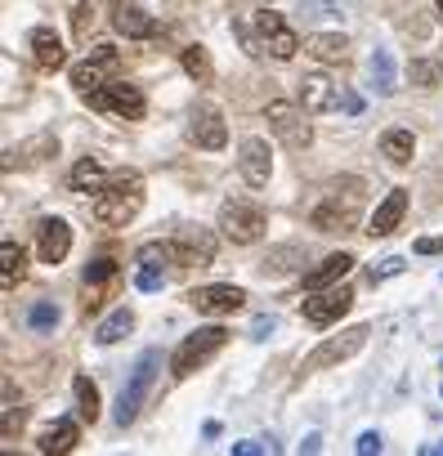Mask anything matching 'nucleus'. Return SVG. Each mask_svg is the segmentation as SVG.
<instances>
[{"label":"nucleus","mask_w":443,"mask_h":456,"mask_svg":"<svg viewBox=\"0 0 443 456\" xmlns=\"http://www.w3.org/2000/svg\"><path fill=\"white\" fill-rule=\"evenodd\" d=\"M238 166H242V179H247L251 188H265L269 175H274L269 143H265V139H242V148H238Z\"/></svg>","instance_id":"obj_16"},{"label":"nucleus","mask_w":443,"mask_h":456,"mask_svg":"<svg viewBox=\"0 0 443 456\" xmlns=\"http://www.w3.org/2000/svg\"><path fill=\"white\" fill-rule=\"evenodd\" d=\"M72 394H77V416L94 425L99 420V389H94V380L90 376H77L72 380Z\"/></svg>","instance_id":"obj_31"},{"label":"nucleus","mask_w":443,"mask_h":456,"mask_svg":"<svg viewBox=\"0 0 443 456\" xmlns=\"http://www.w3.org/2000/svg\"><path fill=\"white\" fill-rule=\"evenodd\" d=\"M265 5H269V0H265Z\"/></svg>","instance_id":"obj_46"},{"label":"nucleus","mask_w":443,"mask_h":456,"mask_svg":"<svg viewBox=\"0 0 443 456\" xmlns=\"http://www.w3.org/2000/svg\"><path fill=\"white\" fill-rule=\"evenodd\" d=\"M318 447H323V438H318V434H309V438L300 443V452H318Z\"/></svg>","instance_id":"obj_43"},{"label":"nucleus","mask_w":443,"mask_h":456,"mask_svg":"<svg viewBox=\"0 0 443 456\" xmlns=\"http://www.w3.org/2000/svg\"><path fill=\"white\" fill-rule=\"evenodd\" d=\"M184 72H188L197 86H206V81H210V59H206V50H201V45H188V50H184Z\"/></svg>","instance_id":"obj_33"},{"label":"nucleus","mask_w":443,"mask_h":456,"mask_svg":"<svg viewBox=\"0 0 443 456\" xmlns=\"http://www.w3.org/2000/svg\"><path fill=\"white\" fill-rule=\"evenodd\" d=\"M175 256H170V242H148V247H139V256H135V287L139 291H161V282H166V265H170Z\"/></svg>","instance_id":"obj_14"},{"label":"nucleus","mask_w":443,"mask_h":456,"mask_svg":"<svg viewBox=\"0 0 443 456\" xmlns=\"http://www.w3.org/2000/svg\"><path fill=\"white\" fill-rule=\"evenodd\" d=\"M349 305H354V291L336 282V287L309 291V300H305V318H309L314 327H332V322H340V318L349 314Z\"/></svg>","instance_id":"obj_9"},{"label":"nucleus","mask_w":443,"mask_h":456,"mask_svg":"<svg viewBox=\"0 0 443 456\" xmlns=\"http://www.w3.org/2000/svg\"><path fill=\"white\" fill-rule=\"evenodd\" d=\"M354 269V256H345V251H336V256H327L318 269H309L305 273V291H323V287H336V282H345V273Z\"/></svg>","instance_id":"obj_21"},{"label":"nucleus","mask_w":443,"mask_h":456,"mask_svg":"<svg viewBox=\"0 0 443 456\" xmlns=\"http://www.w3.org/2000/svg\"><path fill=\"white\" fill-rule=\"evenodd\" d=\"M425 452H430V456H443V443H434V447H425Z\"/></svg>","instance_id":"obj_44"},{"label":"nucleus","mask_w":443,"mask_h":456,"mask_svg":"<svg viewBox=\"0 0 443 456\" xmlns=\"http://www.w3.org/2000/svg\"><path fill=\"white\" fill-rule=\"evenodd\" d=\"M28 327H32V331H54V327H59V309H54L50 300L32 305V309H28Z\"/></svg>","instance_id":"obj_35"},{"label":"nucleus","mask_w":443,"mask_h":456,"mask_svg":"<svg viewBox=\"0 0 443 456\" xmlns=\"http://www.w3.org/2000/svg\"><path fill=\"white\" fill-rule=\"evenodd\" d=\"M170 256H175V265L179 269H201V265H210L215 260V238L206 233V228H179V233L170 238Z\"/></svg>","instance_id":"obj_11"},{"label":"nucleus","mask_w":443,"mask_h":456,"mask_svg":"<svg viewBox=\"0 0 443 456\" xmlns=\"http://www.w3.org/2000/svg\"><path fill=\"white\" fill-rule=\"evenodd\" d=\"M225 340H229V331H225V327H197L193 336H184V345H179V349H175V358H170L175 376H193L197 367H206L219 349H225Z\"/></svg>","instance_id":"obj_5"},{"label":"nucleus","mask_w":443,"mask_h":456,"mask_svg":"<svg viewBox=\"0 0 443 456\" xmlns=\"http://www.w3.org/2000/svg\"><path fill=\"white\" fill-rule=\"evenodd\" d=\"M117 63H121V59H117V50H112V45H94V50H90V59L72 68V86H77L81 94H90V90L108 86V77L117 72Z\"/></svg>","instance_id":"obj_13"},{"label":"nucleus","mask_w":443,"mask_h":456,"mask_svg":"<svg viewBox=\"0 0 443 456\" xmlns=\"http://www.w3.org/2000/svg\"><path fill=\"white\" fill-rule=\"evenodd\" d=\"M274 327H278V322H274L269 314H260V318L251 322V336H256V340H269V331H274Z\"/></svg>","instance_id":"obj_39"},{"label":"nucleus","mask_w":443,"mask_h":456,"mask_svg":"<svg viewBox=\"0 0 443 456\" xmlns=\"http://www.w3.org/2000/svg\"><path fill=\"white\" fill-rule=\"evenodd\" d=\"M300 103H305V112H332L340 103V94H336V86L323 72H314V77L300 81Z\"/></svg>","instance_id":"obj_20"},{"label":"nucleus","mask_w":443,"mask_h":456,"mask_svg":"<svg viewBox=\"0 0 443 456\" xmlns=\"http://www.w3.org/2000/svg\"><path fill=\"white\" fill-rule=\"evenodd\" d=\"M407 77H412V86L434 90V86L443 81V63H439V59H412V63H407Z\"/></svg>","instance_id":"obj_32"},{"label":"nucleus","mask_w":443,"mask_h":456,"mask_svg":"<svg viewBox=\"0 0 443 456\" xmlns=\"http://www.w3.org/2000/svg\"><path fill=\"white\" fill-rule=\"evenodd\" d=\"M77 438H81V429H77V420H54L50 429H45V438H41V452H72L77 447Z\"/></svg>","instance_id":"obj_29"},{"label":"nucleus","mask_w":443,"mask_h":456,"mask_svg":"<svg viewBox=\"0 0 443 456\" xmlns=\"http://www.w3.org/2000/svg\"><path fill=\"white\" fill-rule=\"evenodd\" d=\"M256 37H260V50H269L274 59H291L296 50H300V41H296V32L283 23V14H274L269 5L256 14Z\"/></svg>","instance_id":"obj_12"},{"label":"nucleus","mask_w":443,"mask_h":456,"mask_svg":"<svg viewBox=\"0 0 443 456\" xmlns=\"http://www.w3.org/2000/svg\"><path fill=\"white\" fill-rule=\"evenodd\" d=\"M354 452H358V456H372V452H381V434H376V429H367V434H358V443H354Z\"/></svg>","instance_id":"obj_38"},{"label":"nucleus","mask_w":443,"mask_h":456,"mask_svg":"<svg viewBox=\"0 0 443 456\" xmlns=\"http://www.w3.org/2000/svg\"><path fill=\"white\" fill-rule=\"evenodd\" d=\"M443 251V238H421L416 242V256H439Z\"/></svg>","instance_id":"obj_41"},{"label":"nucleus","mask_w":443,"mask_h":456,"mask_svg":"<svg viewBox=\"0 0 443 456\" xmlns=\"http://www.w3.org/2000/svg\"><path fill=\"white\" fill-rule=\"evenodd\" d=\"M305 54H314L318 63H345L349 41H345L340 32H309V37H305Z\"/></svg>","instance_id":"obj_23"},{"label":"nucleus","mask_w":443,"mask_h":456,"mask_svg":"<svg viewBox=\"0 0 443 456\" xmlns=\"http://www.w3.org/2000/svg\"><path fill=\"white\" fill-rule=\"evenodd\" d=\"M32 59H37V68H45V72H59V68L68 63L63 41L54 37V28H37V32H32Z\"/></svg>","instance_id":"obj_22"},{"label":"nucleus","mask_w":443,"mask_h":456,"mask_svg":"<svg viewBox=\"0 0 443 456\" xmlns=\"http://www.w3.org/2000/svg\"><path fill=\"white\" fill-rule=\"evenodd\" d=\"M403 210H407V192L403 188H394V192H385V201L372 210V219H367V233L372 238H390L394 228H398V219H403Z\"/></svg>","instance_id":"obj_18"},{"label":"nucleus","mask_w":443,"mask_h":456,"mask_svg":"<svg viewBox=\"0 0 443 456\" xmlns=\"http://www.w3.org/2000/svg\"><path fill=\"white\" fill-rule=\"evenodd\" d=\"M157 371H161V349H144L139 362H135V371H130V380L121 385V398H117V411H112V420H117L121 429L135 425L139 407L148 403V394H152V385H157Z\"/></svg>","instance_id":"obj_2"},{"label":"nucleus","mask_w":443,"mask_h":456,"mask_svg":"<svg viewBox=\"0 0 443 456\" xmlns=\"http://www.w3.org/2000/svg\"><path fill=\"white\" fill-rule=\"evenodd\" d=\"M112 23H117V32H121L126 41H148V37H157V19L144 14L139 5H117Z\"/></svg>","instance_id":"obj_19"},{"label":"nucleus","mask_w":443,"mask_h":456,"mask_svg":"<svg viewBox=\"0 0 443 456\" xmlns=\"http://www.w3.org/2000/svg\"><path fill=\"white\" fill-rule=\"evenodd\" d=\"M23 273H28V256H23V247L19 242H0V287H14V282H23Z\"/></svg>","instance_id":"obj_24"},{"label":"nucleus","mask_w":443,"mask_h":456,"mask_svg":"<svg viewBox=\"0 0 443 456\" xmlns=\"http://www.w3.org/2000/svg\"><path fill=\"white\" fill-rule=\"evenodd\" d=\"M265 228H269V215H265V206L251 201V197H229L225 206H219V233H225L229 242H238V247L260 242Z\"/></svg>","instance_id":"obj_3"},{"label":"nucleus","mask_w":443,"mask_h":456,"mask_svg":"<svg viewBox=\"0 0 443 456\" xmlns=\"http://www.w3.org/2000/svg\"><path fill=\"white\" fill-rule=\"evenodd\" d=\"M300 14L305 19H332V14H340V5H336V0H305Z\"/></svg>","instance_id":"obj_36"},{"label":"nucleus","mask_w":443,"mask_h":456,"mask_svg":"<svg viewBox=\"0 0 443 456\" xmlns=\"http://www.w3.org/2000/svg\"><path fill=\"white\" fill-rule=\"evenodd\" d=\"M398 273H403V260H398V256H390V260L372 265V282H385V278H398Z\"/></svg>","instance_id":"obj_37"},{"label":"nucleus","mask_w":443,"mask_h":456,"mask_svg":"<svg viewBox=\"0 0 443 456\" xmlns=\"http://www.w3.org/2000/svg\"><path fill=\"white\" fill-rule=\"evenodd\" d=\"M412 152H416L412 130H385V134H381V157H390L394 166H407V161H412Z\"/></svg>","instance_id":"obj_26"},{"label":"nucleus","mask_w":443,"mask_h":456,"mask_svg":"<svg viewBox=\"0 0 443 456\" xmlns=\"http://www.w3.org/2000/svg\"><path fill=\"white\" fill-rule=\"evenodd\" d=\"M103 183H108V170H103L94 157H86V161L72 166V188H77V192H99Z\"/></svg>","instance_id":"obj_30"},{"label":"nucleus","mask_w":443,"mask_h":456,"mask_svg":"<svg viewBox=\"0 0 443 456\" xmlns=\"http://www.w3.org/2000/svg\"><path fill=\"white\" fill-rule=\"evenodd\" d=\"M296 260H300V251H296V247H278V251H269V256H265V265H260V269H265V273H291V269H296Z\"/></svg>","instance_id":"obj_34"},{"label":"nucleus","mask_w":443,"mask_h":456,"mask_svg":"<svg viewBox=\"0 0 443 456\" xmlns=\"http://www.w3.org/2000/svg\"><path fill=\"white\" fill-rule=\"evenodd\" d=\"M94 219L103 228H126L139 210H144V179L139 175H108V183L94 192Z\"/></svg>","instance_id":"obj_1"},{"label":"nucleus","mask_w":443,"mask_h":456,"mask_svg":"<svg viewBox=\"0 0 443 456\" xmlns=\"http://www.w3.org/2000/svg\"><path fill=\"white\" fill-rule=\"evenodd\" d=\"M193 139H197V148L219 152V148L229 143V126H225V117H219L215 108H197V112H193Z\"/></svg>","instance_id":"obj_17"},{"label":"nucleus","mask_w":443,"mask_h":456,"mask_svg":"<svg viewBox=\"0 0 443 456\" xmlns=\"http://www.w3.org/2000/svg\"><path fill=\"white\" fill-rule=\"evenodd\" d=\"M68 251H72V228H68V219H41V228H37V256L45 260V265H63L68 260Z\"/></svg>","instance_id":"obj_15"},{"label":"nucleus","mask_w":443,"mask_h":456,"mask_svg":"<svg viewBox=\"0 0 443 456\" xmlns=\"http://www.w3.org/2000/svg\"><path fill=\"white\" fill-rule=\"evenodd\" d=\"M358 188H363L358 179H345L314 206V228L318 233H349V228L358 224Z\"/></svg>","instance_id":"obj_4"},{"label":"nucleus","mask_w":443,"mask_h":456,"mask_svg":"<svg viewBox=\"0 0 443 456\" xmlns=\"http://www.w3.org/2000/svg\"><path fill=\"white\" fill-rule=\"evenodd\" d=\"M367 81L376 86V94H394L398 86H394V59H390V50H372V59H367Z\"/></svg>","instance_id":"obj_25"},{"label":"nucleus","mask_w":443,"mask_h":456,"mask_svg":"<svg viewBox=\"0 0 443 456\" xmlns=\"http://www.w3.org/2000/svg\"><path fill=\"white\" fill-rule=\"evenodd\" d=\"M256 452H274V443H234V456H256Z\"/></svg>","instance_id":"obj_40"},{"label":"nucleus","mask_w":443,"mask_h":456,"mask_svg":"<svg viewBox=\"0 0 443 456\" xmlns=\"http://www.w3.org/2000/svg\"><path fill=\"white\" fill-rule=\"evenodd\" d=\"M434 5H439V10H443V0H434Z\"/></svg>","instance_id":"obj_45"},{"label":"nucleus","mask_w":443,"mask_h":456,"mask_svg":"<svg viewBox=\"0 0 443 456\" xmlns=\"http://www.w3.org/2000/svg\"><path fill=\"white\" fill-rule=\"evenodd\" d=\"M367 345V327H349V331H340V336H332V340H323L309 358H305V367L309 371H323V367H336V362H345V358H354L358 349Z\"/></svg>","instance_id":"obj_10"},{"label":"nucleus","mask_w":443,"mask_h":456,"mask_svg":"<svg viewBox=\"0 0 443 456\" xmlns=\"http://www.w3.org/2000/svg\"><path fill=\"white\" fill-rule=\"evenodd\" d=\"M117 278V260H94V265H86V273H81V282H86V291H90V300H86V309H99V287H108Z\"/></svg>","instance_id":"obj_27"},{"label":"nucleus","mask_w":443,"mask_h":456,"mask_svg":"<svg viewBox=\"0 0 443 456\" xmlns=\"http://www.w3.org/2000/svg\"><path fill=\"white\" fill-rule=\"evenodd\" d=\"M265 121L274 126V134L287 143V148H309L314 143V130H309V121H305V112L296 108V103H283V99H274L269 108H265Z\"/></svg>","instance_id":"obj_7"},{"label":"nucleus","mask_w":443,"mask_h":456,"mask_svg":"<svg viewBox=\"0 0 443 456\" xmlns=\"http://www.w3.org/2000/svg\"><path fill=\"white\" fill-rule=\"evenodd\" d=\"M188 305L197 314H206V318H229V314H238L247 305V291L234 287V282H210V287L188 291Z\"/></svg>","instance_id":"obj_8"},{"label":"nucleus","mask_w":443,"mask_h":456,"mask_svg":"<svg viewBox=\"0 0 443 456\" xmlns=\"http://www.w3.org/2000/svg\"><path fill=\"white\" fill-rule=\"evenodd\" d=\"M86 99H90V108H108V112H117V117H126V121H139L144 108H148V103H144V90L130 86V81H108V86L90 90Z\"/></svg>","instance_id":"obj_6"},{"label":"nucleus","mask_w":443,"mask_h":456,"mask_svg":"<svg viewBox=\"0 0 443 456\" xmlns=\"http://www.w3.org/2000/svg\"><path fill=\"white\" fill-rule=\"evenodd\" d=\"M340 103H345V112H363V99H358V94H349V90L340 94Z\"/></svg>","instance_id":"obj_42"},{"label":"nucleus","mask_w":443,"mask_h":456,"mask_svg":"<svg viewBox=\"0 0 443 456\" xmlns=\"http://www.w3.org/2000/svg\"><path fill=\"white\" fill-rule=\"evenodd\" d=\"M130 331H135V314H130V309H112V314L99 322L94 340H99V345H117V340L130 336Z\"/></svg>","instance_id":"obj_28"}]
</instances>
